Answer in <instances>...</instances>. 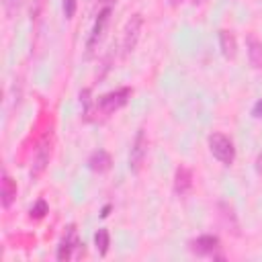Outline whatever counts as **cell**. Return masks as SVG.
I'll use <instances>...</instances> for the list:
<instances>
[{
	"label": "cell",
	"instance_id": "obj_1",
	"mask_svg": "<svg viewBox=\"0 0 262 262\" xmlns=\"http://www.w3.org/2000/svg\"><path fill=\"white\" fill-rule=\"evenodd\" d=\"M207 143H209V151L213 154L215 160H219L223 166H231L233 164V160H235V145H233V141L227 135L215 131V133L209 135Z\"/></svg>",
	"mask_w": 262,
	"mask_h": 262
},
{
	"label": "cell",
	"instance_id": "obj_2",
	"mask_svg": "<svg viewBox=\"0 0 262 262\" xmlns=\"http://www.w3.org/2000/svg\"><path fill=\"white\" fill-rule=\"evenodd\" d=\"M131 94H133V90H131L129 86L117 88V90H113V92H106V94H102V96L96 100V108H98L104 117H108V115H113L115 111H119L121 106H125L127 100L131 98Z\"/></svg>",
	"mask_w": 262,
	"mask_h": 262
},
{
	"label": "cell",
	"instance_id": "obj_3",
	"mask_svg": "<svg viewBox=\"0 0 262 262\" xmlns=\"http://www.w3.org/2000/svg\"><path fill=\"white\" fill-rule=\"evenodd\" d=\"M188 250L194 254V256H213V258H223V254H219L221 250V242L217 235H211V233H205V235H199L194 239L188 242Z\"/></svg>",
	"mask_w": 262,
	"mask_h": 262
},
{
	"label": "cell",
	"instance_id": "obj_4",
	"mask_svg": "<svg viewBox=\"0 0 262 262\" xmlns=\"http://www.w3.org/2000/svg\"><path fill=\"white\" fill-rule=\"evenodd\" d=\"M145 156H147V135H145V129H137L131 143V151H129V170L133 174H137L143 168Z\"/></svg>",
	"mask_w": 262,
	"mask_h": 262
},
{
	"label": "cell",
	"instance_id": "obj_5",
	"mask_svg": "<svg viewBox=\"0 0 262 262\" xmlns=\"http://www.w3.org/2000/svg\"><path fill=\"white\" fill-rule=\"evenodd\" d=\"M141 27H143V16L139 12H135L127 25H125V31H123V55H129L135 47H137V41H139V35H141Z\"/></svg>",
	"mask_w": 262,
	"mask_h": 262
},
{
	"label": "cell",
	"instance_id": "obj_6",
	"mask_svg": "<svg viewBox=\"0 0 262 262\" xmlns=\"http://www.w3.org/2000/svg\"><path fill=\"white\" fill-rule=\"evenodd\" d=\"M49 158H51V143L47 137H43V141L39 143L37 147V154H35V160H33V170H31V176L37 178L49 164Z\"/></svg>",
	"mask_w": 262,
	"mask_h": 262
},
{
	"label": "cell",
	"instance_id": "obj_7",
	"mask_svg": "<svg viewBox=\"0 0 262 262\" xmlns=\"http://www.w3.org/2000/svg\"><path fill=\"white\" fill-rule=\"evenodd\" d=\"M174 192L178 196H186L190 190H192V172L186 168V166H178L176 172H174Z\"/></svg>",
	"mask_w": 262,
	"mask_h": 262
},
{
	"label": "cell",
	"instance_id": "obj_8",
	"mask_svg": "<svg viewBox=\"0 0 262 262\" xmlns=\"http://www.w3.org/2000/svg\"><path fill=\"white\" fill-rule=\"evenodd\" d=\"M78 246H80V239H78V235H76V227L70 225L68 231H66V235H63V239H61L59 246H57V252H55L57 260H68V258H72V252H74Z\"/></svg>",
	"mask_w": 262,
	"mask_h": 262
},
{
	"label": "cell",
	"instance_id": "obj_9",
	"mask_svg": "<svg viewBox=\"0 0 262 262\" xmlns=\"http://www.w3.org/2000/svg\"><path fill=\"white\" fill-rule=\"evenodd\" d=\"M246 49H248V59L254 70H262V41L256 35L246 37Z\"/></svg>",
	"mask_w": 262,
	"mask_h": 262
},
{
	"label": "cell",
	"instance_id": "obj_10",
	"mask_svg": "<svg viewBox=\"0 0 262 262\" xmlns=\"http://www.w3.org/2000/svg\"><path fill=\"white\" fill-rule=\"evenodd\" d=\"M219 47H221V53H223L225 59H235V55H237V41H235L231 31H227V29L219 31Z\"/></svg>",
	"mask_w": 262,
	"mask_h": 262
},
{
	"label": "cell",
	"instance_id": "obj_11",
	"mask_svg": "<svg viewBox=\"0 0 262 262\" xmlns=\"http://www.w3.org/2000/svg\"><path fill=\"white\" fill-rule=\"evenodd\" d=\"M111 164H113V160H111V154H108L106 149H96V151H92L90 158H88V168H90L92 172H98V174L106 172V170L111 168Z\"/></svg>",
	"mask_w": 262,
	"mask_h": 262
},
{
	"label": "cell",
	"instance_id": "obj_12",
	"mask_svg": "<svg viewBox=\"0 0 262 262\" xmlns=\"http://www.w3.org/2000/svg\"><path fill=\"white\" fill-rule=\"evenodd\" d=\"M108 16H111V6H104V8L98 12V18H96V23H94V27H92V31H90L88 47H92V45H94V43L100 39L102 31H104V25L108 23Z\"/></svg>",
	"mask_w": 262,
	"mask_h": 262
},
{
	"label": "cell",
	"instance_id": "obj_13",
	"mask_svg": "<svg viewBox=\"0 0 262 262\" xmlns=\"http://www.w3.org/2000/svg\"><path fill=\"white\" fill-rule=\"evenodd\" d=\"M0 194H2V207L4 209H8L16 199V182L6 172L2 174V192Z\"/></svg>",
	"mask_w": 262,
	"mask_h": 262
},
{
	"label": "cell",
	"instance_id": "obj_14",
	"mask_svg": "<svg viewBox=\"0 0 262 262\" xmlns=\"http://www.w3.org/2000/svg\"><path fill=\"white\" fill-rule=\"evenodd\" d=\"M94 246H96V250H98V254H100V256H104V254L108 252L111 235H108V231H106V229H98V231L94 233Z\"/></svg>",
	"mask_w": 262,
	"mask_h": 262
},
{
	"label": "cell",
	"instance_id": "obj_15",
	"mask_svg": "<svg viewBox=\"0 0 262 262\" xmlns=\"http://www.w3.org/2000/svg\"><path fill=\"white\" fill-rule=\"evenodd\" d=\"M47 213H49V207H47V203H45L43 199H39V201L31 207V211H29V215H31L33 219H43Z\"/></svg>",
	"mask_w": 262,
	"mask_h": 262
},
{
	"label": "cell",
	"instance_id": "obj_16",
	"mask_svg": "<svg viewBox=\"0 0 262 262\" xmlns=\"http://www.w3.org/2000/svg\"><path fill=\"white\" fill-rule=\"evenodd\" d=\"M23 2H25V0H4V10H6V14H8V16H14V14L20 10Z\"/></svg>",
	"mask_w": 262,
	"mask_h": 262
},
{
	"label": "cell",
	"instance_id": "obj_17",
	"mask_svg": "<svg viewBox=\"0 0 262 262\" xmlns=\"http://www.w3.org/2000/svg\"><path fill=\"white\" fill-rule=\"evenodd\" d=\"M76 6H78L76 0H63V14H66V18H72L74 16Z\"/></svg>",
	"mask_w": 262,
	"mask_h": 262
},
{
	"label": "cell",
	"instance_id": "obj_18",
	"mask_svg": "<svg viewBox=\"0 0 262 262\" xmlns=\"http://www.w3.org/2000/svg\"><path fill=\"white\" fill-rule=\"evenodd\" d=\"M252 115H254L256 119H260V117H262V98H260V100H256V104L252 106Z\"/></svg>",
	"mask_w": 262,
	"mask_h": 262
},
{
	"label": "cell",
	"instance_id": "obj_19",
	"mask_svg": "<svg viewBox=\"0 0 262 262\" xmlns=\"http://www.w3.org/2000/svg\"><path fill=\"white\" fill-rule=\"evenodd\" d=\"M254 170H256L258 176H262V151L258 154V158H256V162H254Z\"/></svg>",
	"mask_w": 262,
	"mask_h": 262
},
{
	"label": "cell",
	"instance_id": "obj_20",
	"mask_svg": "<svg viewBox=\"0 0 262 262\" xmlns=\"http://www.w3.org/2000/svg\"><path fill=\"white\" fill-rule=\"evenodd\" d=\"M108 211H111V205H106V207L102 209V213H100V217H106V215H108Z\"/></svg>",
	"mask_w": 262,
	"mask_h": 262
},
{
	"label": "cell",
	"instance_id": "obj_21",
	"mask_svg": "<svg viewBox=\"0 0 262 262\" xmlns=\"http://www.w3.org/2000/svg\"><path fill=\"white\" fill-rule=\"evenodd\" d=\"M182 2H184V0H170L172 6H178V4H182Z\"/></svg>",
	"mask_w": 262,
	"mask_h": 262
},
{
	"label": "cell",
	"instance_id": "obj_22",
	"mask_svg": "<svg viewBox=\"0 0 262 262\" xmlns=\"http://www.w3.org/2000/svg\"><path fill=\"white\" fill-rule=\"evenodd\" d=\"M192 2H194V4H196V2H203V0H192Z\"/></svg>",
	"mask_w": 262,
	"mask_h": 262
}]
</instances>
